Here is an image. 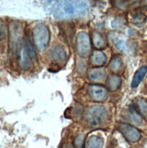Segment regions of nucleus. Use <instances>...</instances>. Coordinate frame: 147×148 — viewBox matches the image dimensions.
Masks as SVG:
<instances>
[{
	"label": "nucleus",
	"mask_w": 147,
	"mask_h": 148,
	"mask_svg": "<svg viewBox=\"0 0 147 148\" xmlns=\"http://www.w3.org/2000/svg\"><path fill=\"white\" fill-rule=\"evenodd\" d=\"M108 116V110L102 105L90 107L86 112V119L91 127H98L104 123Z\"/></svg>",
	"instance_id": "obj_1"
},
{
	"label": "nucleus",
	"mask_w": 147,
	"mask_h": 148,
	"mask_svg": "<svg viewBox=\"0 0 147 148\" xmlns=\"http://www.w3.org/2000/svg\"><path fill=\"white\" fill-rule=\"evenodd\" d=\"M33 39L34 45L39 51H43L50 41V31L44 24H37L33 30Z\"/></svg>",
	"instance_id": "obj_2"
},
{
	"label": "nucleus",
	"mask_w": 147,
	"mask_h": 148,
	"mask_svg": "<svg viewBox=\"0 0 147 148\" xmlns=\"http://www.w3.org/2000/svg\"><path fill=\"white\" fill-rule=\"evenodd\" d=\"M16 61H17V63L20 69L24 71L30 70L33 65L32 59L29 56L27 51L25 47L24 40L22 39V37H20L16 42Z\"/></svg>",
	"instance_id": "obj_3"
},
{
	"label": "nucleus",
	"mask_w": 147,
	"mask_h": 148,
	"mask_svg": "<svg viewBox=\"0 0 147 148\" xmlns=\"http://www.w3.org/2000/svg\"><path fill=\"white\" fill-rule=\"evenodd\" d=\"M76 50L77 53L82 58L89 56L90 53L91 45L90 36L86 32H79L76 38Z\"/></svg>",
	"instance_id": "obj_4"
},
{
	"label": "nucleus",
	"mask_w": 147,
	"mask_h": 148,
	"mask_svg": "<svg viewBox=\"0 0 147 148\" xmlns=\"http://www.w3.org/2000/svg\"><path fill=\"white\" fill-rule=\"evenodd\" d=\"M118 130L121 132V134L126 137L127 141L131 143L138 142L141 139L142 134L141 131L138 130L135 127L126 123H119L118 124Z\"/></svg>",
	"instance_id": "obj_5"
},
{
	"label": "nucleus",
	"mask_w": 147,
	"mask_h": 148,
	"mask_svg": "<svg viewBox=\"0 0 147 148\" xmlns=\"http://www.w3.org/2000/svg\"><path fill=\"white\" fill-rule=\"evenodd\" d=\"M88 94L95 101H104L107 98V90L100 85H90L88 87Z\"/></svg>",
	"instance_id": "obj_6"
},
{
	"label": "nucleus",
	"mask_w": 147,
	"mask_h": 148,
	"mask_svg": "<svg viewBox=\"0 0 147 148\" xmlns=\"http://www.w3.org/2000/svg\"><path fill=\"white\" fill-rule=\"evenodd\" d=\"M49 56L53 61L58 63H63L67 60V53L61 45H54L49 51Z\"/></svg>",
	"instance_id": "obj_7"
},
{
	"label": "nucleus",
	"mask_w": 147,
	"mask_h": 148,
	"mask_svg": "<svg viewBox=\"0 0 147 148\" xmlns=\"http://www.w3.org/2000/svg\"><path fill=\"white\" fill-rule=\"evenodd\" d=\"M128 119L135 125H138V127H141L144 124L142 114L139 112L138 108L134 107H130L128 109Z\"/></svg>",
	"instance_id": "obj_8"
},
{
	"label": "nucleus",
	"mask_w": 147,
	"mask_h": 148,
	"mask_svg": "<svg viewBox=\"0 0 147 148\" xmlns=\"http://www.w3.org/2000/svg\"><path fill=\"white\" fill-rule=\"evenodd\" d=\"M107 77V72L105 70L100 68H93L89 72V79L94 82H100Z\"/></svg>",
	"instance_id": "obj_9"
},
{
	"label": "nucleus",
	"mask_w": 147,
	"mask_h": 148,
	"mask_svg": "<svg viewBox=\"0 0 147 148\" xmlns=\"http://www.w3.org/2000/svg\"><path fill=\"white\" fill-rule=\"evenodd\" d=\"M91 64L96 67H101L104 66L107 62V56L104 53H102L101 51H94L90 58Z\"/></svg>",
	"instance_id": "obj_10"
},
{
	"label": "nucleus",
	"mask_w": 147,
	"mask_h": 148,
	"mask_svg": "<svg viewBox=\"0 0 147 148\" xmlns=\"http://www.w3.org/2000/svg\"><path fill=\"white\" fill-rule=\"evenodd\" d=\"M122 83V79L117 74H111L107 79V88L111 91H116L120 88Z\"/></svg>",
	"instance_id": "obj_11"
},
{
	"label": "nucleus",
	"mask_w": 147,
	"mask_h": 148,
	"mask_svg": "<svg viewBox=\"0 0 147 148\" xmlns=\"http://www.w3.org/2000/svg\"><path fill=\"white\" fill-rule=\"evenodd\" d=\"M147 73V66H142L141 68H139L133 77V79H132V88H135L139 86V84L141 83V81L144 79V78L145 77Z\"/></svg>",
	"instance_id": "obj_12"
},
{
	"label": "nucleus",
	"mask_w": 147,
	"mask_h": 148,
	"mask_svg": "<svg viewBox=\"0 0 147 148\" xmlns=\"http://www.w3.org/2000/svg\"><path fill=\"white\" fill-rule=\"evenodd\" d=\"M104 140L98 136H91L86 142V148H103Z\"/></svg>",
	"instance_id": "obj_13"
},
{
	"label": "nucleus",
	"mask_w": 147,
	"mask_h": 148,
	"mask_svg": "<svg viewBox=\"0 0 147 148\" xmlns=\"http://www.w3.org/2000/svg\"><path fill=\"white\" fill-rule=\"evenodd\" d=\"M93 45L98 49H103L107 46V42L103 35L98 32H94L92 34Z\"/></svg>",
	"instance_id": "obj_14"
},
{
	"label": "nucleus",
	"mask_w": 147,
	"mask_h": 148,
	"mask_svg": "<svg viewBox=\"0 0 147 148\" xmlns=\"http://www.w3.org/2000/svg\"><path fill=\"white\" fill-rule=\"evenodd\" d=\"M24 43H25V47L27 51L29 56L31 57L32 60H35L36 59V53H35V50H34V47L33 45L30 37H29L28 35L25 36V38L24 40Z\"/></svg>",
	"instance_id": "obj_15"
},
{
	"label": "nucleus",
	"mask_w": 147,
	"mask_h": 148,
	"mask_svg": "<svg viewBox=\"0 0 147 148\" xmlns=\"http://www.w3.org/2000/svg\"><path fill=\"white\" fill-rule=\"evenodd\" d=\"M122 67H123V62L121 60V58L118 56H114L109 63L110 70L115 72H117L122 69Z\"/></svg>",
	"instance_id": "obj_16"
},
{
	"label": "nucleus",
	"mask_w": 147,
	"mask_h": 148,
	"mask_svg": "<svg viewBox=\"0 0 147 148\" xmlns=\"http://www.w3.org/2000/svg\"><path fill=\"white\" fill-rule=\"evenodd\" d=\"M137 108L144 116L147 117V101L144 99H139L137 103Z\"/></svg>",
	"instance_id": "obj_17"
},
{
	"label": "nucleus",
	"mask_w": 147,
	"mask_h": 148,
	"mask_svg": "<svg viewBox=\"0 0 147 148\" xmlns=\"http://www.w3.org/2000/svg\"><path fill=\"white\" fill-rule=\"evenodd\" d=\"M146 20V16L142 13H137L135 14L134 17H133V21L135 25H140V24H144Z\"/></svg>",
	"instance_id": "obj_18"
},
{
	"label": "nucleus",
	"mask_w": 147,
	"mask_h": 148,
	"mask_svg": "<svg viewBox=\"0 0 147 148\" xmlns=\"http://www.w3.org/2000/svg\"><path fill=\"white\" fill-rule=\"evenodd\" d=\"M6 37V27L3 22L0 21V42L5 39Z\"/></svg>",
	"instance_id": "obj_19"
},
{
	"label": "nucleus",
	"mask_w": 147,
	"mask_h": 148,
	"mask_svg": "<svg viewBox=\"0 0 147 148\" xmlns=\"http://www.w3.org/2000/svg\"><path fill=\"white\" fill-rule=\"evenodd\" d=\"M75 145L77 148H84V136L79 135L75 140Z\"/></svg>",
	"instance_id": "obj_20"
},
{
	"label": "nucleus",
	"mask_w": 147,
	"mask_h": 148,
	"mask_svg": "<svg viewBox=\"0 0 147 148\" xmlns=\"http://www.w3.org/2000/svg\"><path fill=\"white\" fill-rule=\"evenodd\" d=\"M116 49L120 51H126V43L124 42V41H119V42H117L116 44Z\"/></svg>",
	"instance_id": "obj_21"
},
{
	"label": "nucleus",
	"mask_w": 147,
	"mask_h": 148,
	"mask_svg": "<svg viewBox=\"0 0 147 148\" xmlns=\"http://www.w3.org/2000/svg\"><path fill=\"white\" fill-rule=\"evenodd\" d=\"M48 1H53V0H48Z\"/></svg>",
	"instance_id": "obj_22"
}]
</instances>
